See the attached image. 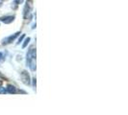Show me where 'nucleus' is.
Instances as JSON below:
<instances>
[{
    "label": "nucleus",
    "instance_id": "10",
    "mask_svg": "<svg viewBox=\"0 0 128 115\" xmlns=\"http://www.w3.org/2000/svg\"><path fill=\"white\" fill-rule=\"evenodd\" d=\"M18 2H21V1H22V0H18Z\"/></svg>",
    "mask_w": 128,
    "mask_h": 115
},
{
    "label": "nucleus",
    "instance_id": "1",
    "mask_svg": "<svg viewBox=\"0 0 128 115\" xmlns=\"http://www.w3.org/2000/svg\"><path fill=\"white\" fill-rule=\"evenodd\" d=\"M35 59H36V50L32 47L27 53V61L30 62V61H34Z\"/></svg>",
    "mask_w": 128,
    "mask_h": 115
},
{
    "label": "nucleus",
    "instance_id": "8",
    "mask_svg": "<svg viewBox=\"0 0 128 115\" xmlns=\"http://www.w3.org/2000/svg\"><path fill=\"white\" fill-rule=\"evenodd\" d=\"M3 57V54H2V53H1V52H0V58H1Z\"/></svg>",
    "mask_w": 128,
    "mask_h": 115
},
{
    "label": "nucleus",
    "instance_id": "5",
    "mask_svg": "<svg viewBox=\"0 0 128 115\" xmlns=\"http://www.w3.org/2000/svg\"><path fill=\"white\" fill-rule=\"evenodd\" d=\"M7 92H9V93H16L18 91H16V88L13 86V85H11V84H9L8 86H7Z\"/></svg>",
    "mask_w": 128,
    "mask_h": 115
},
{
    "label": "nucleus",
    "instance_id": "9",
    "mask_svg": "<svg viewBox=\"0 0 128 115\" xmlns=\"http://www.w3.org/2000/svg\"><path fill=\"white\" fill-rule=\"evenodd\" d=\"M1 5H2V0H0V7H1Z\"/></svg>",
    "mask_w": 128,
    "mask_h": 115
},
{
    "label": "nucleus",
    "instance_id": "4",
    "mask_svg": "<svg viewBox=\"0 0 128 115\" xmlns=\"http://www.w3.org/2000/svg\"><path fill=\"white\" fill-rule=\"evenodd\" d=\"M18 35H19V33H16V34H14V36H11V37H9V38H7L6 40H4V42H3V43L5 44V43H10V42H12V41H13L14 39L16 38Z\"/></svg>",
    "mask_w": 128,
    "mask_h": 115
},
{
    "label": "nucleus",
    "instance_id": "11",
    "mask_svg": "<svg viewBox=\"0 0 128 115\" xmlns=\"http://www.w3.org/2000/svg\"><path fill=\"white\" fill-rule=\"evenodd\" d=\"M1 84H2V82H1V81H0V85H1Z\"/></svg>",
    "mask_w": 128,
    "mask_h": 115
},
{
    "label": "nucleus",
    "instance_id": "2",
    "mask_svg": "<svg viewBox=\"0 0 128 115\" xmlns=\"http://www.w3.org/2000/svg\"><path fill=\"white\" fill-rule=\"evenodd\" d=\"M21 80H22V83L26 84V85H28V84H30V76H29V74H28V72L27 71H22V73H21Z\"/></svg>",
    "mask_w": 128,
    "mask_h": 115
},
{
    "label": "nucleus",
    "instance_id": "6",
    "mask_svg": "<svg viewBox=\"0 0 128 115\" xmlns=\"http://www.w3.org/2000/svg\"><path fill=\"white\" fill-rule=\"evenodd\" d=\"M29 41H30V38H27L25 39V41H24V43H23V45H22V48H25L26 46H27V44L29 43Z\"/></svg>",
    "mask_w": 128,
    "mask_h": 115
},
{
    "label": "nucleus",
    "instance_id": "7",
    "mask_svg": "<svg viewBox=\"0 0 128 115\" xmlns=\"http://www.w3.org/2000/svg\"><path fill=\"white\" fill-rule=\"evenodd\" d=\"M23 38H24V35H22V36H21V38H20L18 39V42H20V41H21V39H22Z\"/></svg>",
    "mask_w": 128,
    "mask_h": 115
},
{
    "label": "nucleus",
    "instance_id": "3",
    "mask_svg": "<svg viewBox=\"0 0 128 115\" xmlns=\"http://www.w3.org/2000/svg\"><path fill=\"white\" fill-rule=\"evenodd\" d=\"M14 19V16H3V17H1V21L6 23V24H10L13 22Z\"/></svg>",
    "mask_w": 128,
    "mask_h": 115
}]
</instances>
